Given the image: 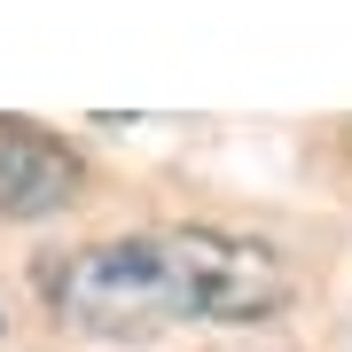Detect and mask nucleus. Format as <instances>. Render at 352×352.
<instances>
[{
    "mask_svg": "<svg viewBox=\"0 0 352 352\" xmlns=\"http://www.w3.org/2000/svg\"><path fill=\"white\" fill-rule=\"evenodd\" d=\"M87 188V164L55 126L0 118V219H55Z\"/></svg>",
    "mask_w": 352,
    "mask_h": 352,
    "instance_id": "2",
    "label": "nucleus"
},
{
    "mask_svg": "<svg viewBox=\"0 0 352 352\" xmlns=\"http://www.w3.org/2000/svg\"><path fill=\"white\" fill-rule=\"evenodd\" d=\"M47 314L94 344H149L164 329H258L289 305L274 243L227 227H141L39 266Z\"/></svg>",
    "mask_w": 352,
    "mask_h": 352,
    "instance_id": "1",
    "label": "nucleus"
}]
</instances>
